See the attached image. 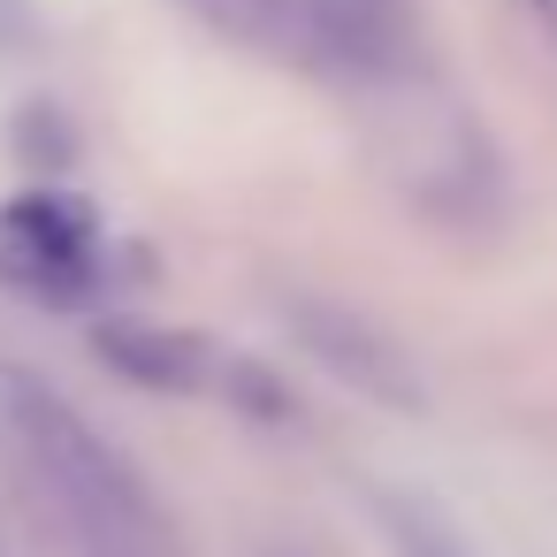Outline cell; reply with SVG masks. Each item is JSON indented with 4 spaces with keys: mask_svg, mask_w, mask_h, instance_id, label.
Masks as SVG:
<instances>
[{
    "mask_svg": "<svg viewBox=\"0 0 557 557\" xmlns=\"http://www.w3.org/2000/svg\"><path fill=\"white\" fill-rule=\"evenodd\" d=\"M0 435L24 458V473L47 488V504L62 511L85 557H161L153 496L62 389H47L24 367H0Z\"/></svg>",
    "mask_w": 557,
    "mask_h": 557,
    "instance_id": "obj_1",
    "label": "cell"
},
{
    "mask_svg": "<svg viewBox=\"0 0 557 557\" xmlns=\"http://www.w3.org/2000/svg\"><path fill=\"white\" fill-rule=\"evenodd\" d=\"M100 351H108V367H123L131 382H153V389H191L207 367L199 344L169 336V329H100Z\"/></svg>",
    "mask_w": 557,
    "mask_h": 557,
    "instance_id": "obj_3",
    "label": "cell"
},
{
    "mask_svg": "<svg viewBox=\"0 0 557 557\" xmlns=\"http://www.w3.org/2000/svg\"><path fill=\"white\" fill-rule=\"evenodd\" d=\"M397 542H405V557H466L450 534H435V527L412 519V511H397Z\"/></svg>",
    "mask_w": 557,
    "mask_h": 557,
    "instance_id": "obj_4",
    "label": "cell"
},
{
    "mask_svg": "<svg viewBox=\"0 0 557 557\" xmlns=\"http://www.w3.org/2000/svg\"><path fill=\"white\" fill-rule=\"evenodd\" d=\"M527 9H542V16H549V24H557V0H527Z\"/></svg>",
    "mask_w": 557,
    "mask_h": 557,
    "instance_id": "obj_5",
    "label": "cell"
},
{
    "mask_svg": "<svg viewBox=\"0 0 557 557\" xmlns=\"http://www.w3.org/2000/svg\"><path fill=\"white\" fill-rule=\"evenodd\" d=\"M0 237H9L16 268L39 275V283H85L92 275V214L39 191V199H16L9 222H0Z\"/></svg>",
    "mask_w": 557,
    "mask_h": 557,
    "instance_id": "obj_2",
    "label": "cell"
}]
</instances>
